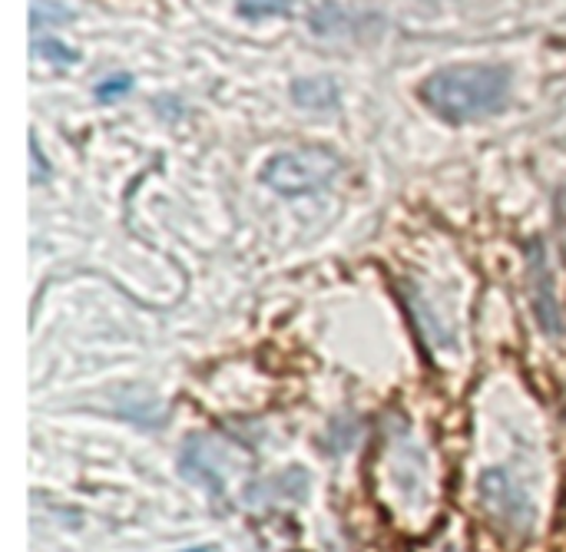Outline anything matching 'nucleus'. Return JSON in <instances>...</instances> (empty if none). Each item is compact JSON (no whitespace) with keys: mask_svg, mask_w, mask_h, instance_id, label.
I'll return each instance as SVG.
<instances>
[{"mask_svg":"<svg viewBox=\"0 0 566 552\" xmlns=\"http://www.w3.org/2000/svg\"><path fill=\"white\" fill-rule=\"evenodd\" d=\"M30 152H33V179H40L43 176V156H40V142L36 139H30Z\"/></svg>","mask_w":566,"mask_h":552,"instance_id":"1a4fd4ad","label":"nucleus"},{"mask_svg":"<svg viewBox=\"0 0 566 552\" xmlns=\"http://www.w3.org/2000/svg\"><path fill=\"white\" fill-rule=\"evenodd\" d=\"M33 53L43 56V60H56V63H76V50L63 46L60 40H36Z\"/></svg>","mask_w":566,"mask_h":552,"instance_id":"0eeeda50","label":"nucleus"},{"mask_svg":"<svg viewBox=\"0 0 566 552\" xmlns=\"http://www.w3.org/2000/svg\"><path fill=\"white\" fill-rule=\"evenodd\" d=\"M186 552H216V550H209V546H196V550H186Z\"/></svg>","mask_w":566,"mask_h":552,"instance_id":"9b49d317","label":"nucleus"},{"mask_svg":"<svg viewBox=\"0 0 566 552\" xmlns=\"http://www.w3.org/2000/svg\"><path fill=\"white\" fill-rule=\"evenodd\" d=\"M292 96L305 109H325V106H335L338 103V86L328 76H322V79H298L292 86Z\"/></svg>","mask_w":566,"mask_h":552,"instance_id":"20e7f679","label":"nucleus"},{"mask_svg":"<svg viewBox=\"0 0 566 552\" xmlns=\"http://www.w3.org/2000/svg\"><path fill=\"white\" fill-rule=\"evenodd\" d=\"M511 93V70L497 63H454L431 73L421 99L448 123H471L497 113Z\"/></svg>","mask_w":566,"mask_h":552,"instance_id":"f257e3e1","label":"nucleus"},{"mask_svg":"<svg viewBox=\"0 0 566 552\" xmlns=\"http://www.w3.org/2000/svg\"><path fill=\"white\" fill-rule=\"evenodd\" d=\"M129 86H133L129 76H113V79H103V86H96V96L99 99H113V96H123Z\"/></svg>","mask_w":566,"mask_h":552,"instance_id":"6e6552de","label":"nucleus"},{"mask_svg":"<svg viewBox=\"0 0 566 552\" xmlns=\"http://www.w3.org/2000/svg\"><path fill=\"white\" fill-rule=\"evenodd\" d=\"M66 20H73L70 10L46 7V0H33V30H43L46 23H66Z\"/></svg>","mask_w":566,"mask_h":552,"instance_id":"423d86ee","label":"nucleus"},{"mask_svg":"<svg viewBox=\"0 0 566 552\" xmlns=\"http://www.w3.org/2000/svg\"><path fill=\"white\" fill-rule=\"evenodd\" d=\"M557 222H560V232H564L566 238V189L560 192V199H557Z\"/></svg>","mask_w":566,"mask_h":552,"instance_id":"9d476101","label":"nucleus"},{"mask_svg":"<svg viewBox=\"0 0 566 552\" xmlns=\"http://www.w3.org/2000/svg\"><path fill=\"white\" fill-rule=\"evenodd\" d=\"M342 169V159L325 146H298L289 152H275L265 169L262 182L279 195H308L325 189Z\"/></svg>","mask_w":566,"mask_h":552,"instance_id":"f03ea898","label":"nucleus"},{"mask_svg":"<svg viewBox=\"0 0 566 552\" xmlns=\"http://www.w3.org/2000/svg\"><path fill=\"white\" fill-rule=\"evenodd\" d=\"M239 13L245 17H285L292 13V0H239Z\"/></svg>","mask_w":566,"mask_h":552,"instance_id":"39448f33","label":"nucleus"},{"mask_svg":"<svg viewBox=\"0 0 566 552\" xmlns=\"http://www.w3.org/2000/svg\"><path fill=\"white\" fill-rule=\"evenodd\" d=\"M527 255H531V301H534V315H537L541 328L551 338H564V311H560V301H557V285H554V272H551V258H547L544 242H534Z\"/></svg>","mask_w":566,"mask_h":552,"instance_id":"7ed1b4c3","label":"nucleus"}]
</instances>
